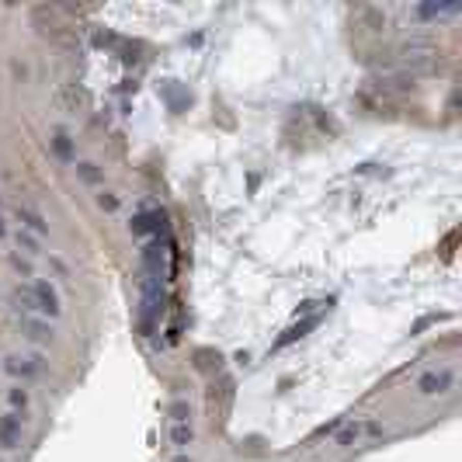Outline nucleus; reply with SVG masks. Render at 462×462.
<instances>
[{
	"label": "nucleus",
	"mask_w": 462,
	"mask_h": 462,
	"mask_svg": "<svg viewBox=\"0 0 462 462\" xmlns=\"http://www.w3.org/2000/svg\"><path fill=\"white\" fill-rule=\"evenodd\" d=\"M18 219L28 226V230H35V233H49V223L42 219V215H35V212H28V209H18Z\"/></svg>",
	"instance_id": "423d86ee"
},
{
	"label": "nucleus",
	"mask_w": 462,
	"mask_h": 462,
	"mask_svg": "<svg viewBox=\"0 0 462 462\" xmlns=\"http://www.w3.org/2000/svg\"><path fill=\"white\" fill-rule=\"evenodd\" d=\"M4 233H7V226H4V219H0V236H4Z\"/></svg>",
	"instance_id": "2eb2a0df"
},
{
	"label": "nucleus",
	"mask_w": 462,
	"mask_h": 462,
	"mask_svg": "<svg viewBox=\"0 0 462 462\" xmlns=\"http://www.w3.org/2000/svg\"><path fill=\"white\" fill-rule=\"evenodd\" d=\"M21 330H24V337L35 341V344H49V341H52V327L42 323V320H32V316H21Z\"/></svg>",
	"instance_id": "7ed1b4c3"
},
{
	"label": "nucleus",
	"mask_w": 462,
	"mask_h": 462,
	"mask_svg": "<svg viewBox=\"0 0 462 462\" xmlns=\"http://www.w3.org/2000/svg\"><path fill=\"white\" fill-rule=\"evenodd\" d=\"M11 403L24 410V406H28V393H24V389H11Z\"/></svg>",
	"instance_id": "f8f14e48"
},
{
	"label": "nucleus",
	"mask_w": 462,
	"mask_h": 462,
	"mask_svg": "<svg viewBox=\"0 0 462 462\" xmlns=\"http://www.w3.org/2000/svg\"><path fill=\"white\" fill-rule=\"evenodd\" d=\"M77 174L84 177V181H87V184H94V181H101V174L94 171V164H80V167H77Z\"/></svg>",
	"instance_id": "0eeeda50"
},
{
	"label": "nucleus",
	"mask_w": 462,
	"mask_h": 462,
	"mask_svg": "<svg viewBox=\"0 0 462 462\" xmlns=\"http://www.w3.org/2000/svg\"><path fill=\"white\" fill-rule=\"evenodd\" d=\"M174 462H192V459H184V455H181V459H174Z\"/></svg>",
	"instance_id": "dca6fc26"
},
{
	"label": "nucleus",
	"mask_w": 462,
	"mask_h": 462,
	"mask_svg": "<svg viewBox=\"0 0 462 462\" xmlns=\"http://www.w3.org/2000/svg\"><path fill=\"white\" fill-rule=\"evenodd\" d=\"M56 153L59 156H70V143H66V135H59V139H56Z\"/></svg>",
	"instance_id": "ddd939ff"
},
{
	"label": "nucleus",
	"mask_w": 462,
	"mask_h": 462,
	"mask_svg": "<svg viewBox=\"0 0 462 462\" xmlns=\"http://www.w3.org/2000/svg\"><path fill=\"white\" fill-rule=\"evenodd\" d=\"M18 438H21V417L4 414L0 417V448H18Z\"/></svg>",
	"instance_id": "f257e3e1"
},
{
	"label": "nucleus",
	"mask_w": 462,
	"mask_h": 462,
	"mask_svg": "<svg viewBox=\"0 0 462 462\" xmlns=\"http://www.w3.org/2000/svg\"><path fill=\"white\" fill-rule=\"evenodd\" d=\"M355 438H358V424H347L344 431H341V434H337V445H351V442H355Z\"/></svg>",
	"instance_id": "9d476101"
},
{
	"label": "nucleus",
	"mask_w": 462,
	"mask_h": 462,
	"mask_svg": "<svg viewBox=\"0 0 462 462\" xmlns=\"http://www.w3.org/2000/svg\"><path fill=\"white\" fill-rule=\"evenodd\" d=\"M14 268H18L21 275H32V264H28V261H21V257H14Z\"/></svg>",
	"instance_id": "4468645a"
},
{
	"label": "nucleus",
	"mask_w": 462,
	"mask_h": 462,
	"mask_svg": "<svg viewBox=\"0 0 462 462\" xmlns=\"http://www.w3.org/2000/svg\"><path fill=\"white\" fill-rule=\"evenodd\" d=\"M445 386H448V375H438V372H427V375H421V383H417V389H421V393H442Z\"/></svg>",
	"instance_id": "20e7f679"
},
{
	"label": "nucleus",
	"mask_w": 462,
	"mask_h": 462,
	"mask_svg": "<svg viewBox=\"0 0 462 462\" xmlns=\"http://www.w3.org/2000/svg\"><path fill=\"white\" fill-rule=\"evenodd\" d=\"M35 299H39V313L59 316V299H56V289L49 282H35Z\"/></svg>",
	"instance_id": "f03ea898"
},
{
	"label": "nucleus",
	"mask_w": 462,
	"mask_h": 462,
	"mask_svg": "<svg viewBox=\"0 0 462 462\" xmlns=\"http://www.w3.org/2000/svg\"><path fill=\"white\" fill-rule=\"evenodd\" d=\"M97 205H101L104 212H115L118 209V198H115V195H108V192H101V195H97Z\"/></svg>",
	"instance_id": "6e6552de"
},
{
	"label": "nucleus",
	"mask_w": 462,
	"mask_h": 462,
	"mask_svg": "<svg viewBox=\"0 0 462 462\" xmlns=\"http://www.w3.org/2000/svg\"><path fill=\"white\" fill-rule=\"evenodd\" d=\"M18 243L24 247L28 254H39V243H35V236H28L24 230H18Z\"/></svg>",
	"instance_id": "1a4fd4ad"
},
{
	"label": "nucleus",
	"mask_w": 462,
	"mask_h": 462,
	"mask_svg": "<svg viewBox=\"0 0 462 462\" xmlns=\"http://www.w3.org/2000/svg\"><path fill=\"white\" fill-rule=\"evenodd\" d=\"M192 438H195L192 424H174V427H171V442H174V448H188V445H192Z\"/></svg>",
	"instance_id": "39448f33"
},
{
	"label": "nucleus",
	"mask_w": 462,
	"mask_h": 462,
	"mask_svg": "<svg viewBox=\"0 0 462 462\" xmlns=\"http://www.w3.org/2000/svg\"><path fill=\"white\" fill-rule=\"evenodd\" d=\"M171 414H174V424H184V421H188V406H184V403H174Z\"/></svg>",
	"instance_id": "9b49d317"
}]
</instances>
